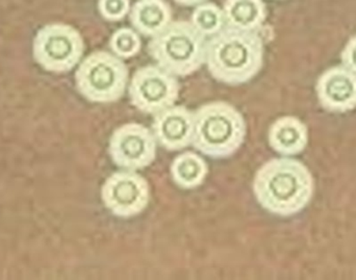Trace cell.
I'll return each instance as SVG.
<instances>
[{
    "mask_svg": "<svg viewBox=\"0 0 356 280\" xmlns=\"http://www.w3.org/2000/svg\"><path fill=\"white\" fill-rule=\"evenodd\" d=\"M253 193L259 206L277 216L301 212L311 200L314 181L309 169L293 158H272L257 170Z\"/></svg>",
    "mask_w": 356,
    "mask_h": 280,
    "instance_id": "6da1fadb",
    "label": "cell"
},
{
    "mask_svg": "<svg viewBox=\"0 0 356 280\" xmlns=\"http://www.w3.org/2000/svg\"><path fill=\"white\" fill-rule=\"evenodd\" d=\"M263 62L264 44L257 31L226 26L207 40L205 64L220 83H248L261 71Z\"/></svg>",
    "mask_w": 356,
    "mask_h": 280,
    "instance_id": "7a4b0ae2",
    "label": "cell"
},
{
    "mask_svg": "<svg viewBox=\"0 0 356 280\" xmlns=\"http://www.w3.org/2000/svg\"><path fill=\"white\" fill-rule=\"evenodd\" d=\"M246 131L244 117L234 106L209 102L194 113L192 146L209 158H228L242 146Z\"/></svg>",
    "mask_w": 356,
    "mask_h": 280,
    "instance_id": "3957f363",
    "label": "cell"
},
{
    "mask_svg": "<svg viewBox=\"0 0 356 280\" xmlns=\"http://www.w3.org/2000/svg\"><path fill=\"white\" fill-rule=\"evenodd\" d=\"M207 38L188 21H172L162 33L152 38L148 52L161 68L175 76L196 72L207 56Z\"/></svg>",
    "mask_w": 356,
    "mask_h": 280,
    "instance_id": "277c9868",
    "label": "cell"
},
{
    "mask_svg": "<svg viewBox=\"0 0 356 280\" xmlns=\"http://www.w3.org/2000/svg\"><path fill=\"white\" fill-rule=\"evenodd\" d=\"M129 68L122 60L108 51H95L81 63L75 75L77 89L96 104L120 99L129 83Z\"/></svg>",
    "mask_w": 356,
    "mask_h": 280,
    "instance_id": "5b68a950",
    "label": "cell"
},
{
    "mask_svg": "<svg viewBox=\"0 0 356 280\" xmlns=\"http://www.w3.org/2000/svg\"><path fill=\"white\" fill-rule=\"evenodd\" d=\"M83 49L81 33L63 23L46 25L38 33L33 44L38 62L54 72L71 70L81 60Z\"/></svg>",
    "mask_w": 356,
    "mask_h": 280,
    "instance_id": "8992f818",
    "label": "cell"
},
{
    "mask_svg": "<svg viewBox=\"0 0 356 280\" xmlns=\"http://www.w3.org/2000/svg\"><path fill=\"white\" fill-rule=\"evenodd\" d=\"M179 90L177 76L160 66L148 65L134 73L129 88V99L140 112L156 115L175 106Z\"/></svg>",
    "mask_w": 356,
    "mask_h": 280,
    "instance_id": "52a82bcc",
    "label": "cell"
},
{
    "mask_svg": "<svg viewBox=\"0 0 356 280\" xmlns=\"http://www.w3.org/2000/svg\"><path fill=\"white\" fill-rule=\"evenodd\" d=\"M156 145L152 131L139 123H127L113 133L108 154L113 163L120 168L142 170L156 160Z\"/></svg>",
    "mask_w": 356,
    "mask_h": 280,
    "instance_id": "ba28073f",
    "label": "cell"
},
{
    "mask_svg": "<svg viewBox=\"0 0 356 280\" xmlns=\"http://www.w3.org/2000/svg\"><path fill=\"white\" fill-rule=\"evenodd\" d=\"M149 198L148 181L136 171L113 173L102 186V202L118 218H133L141 214L147 208Z\"/></svg>",
    "mask_w": 356,
    "mask_h": 280,
    "instance_id": "9c48e42d",
    "label": "cell"
},
{
    "mask_svg": "<svg viewBox=\"0 0 356 280\" xmlns=\"http://www.w3.org/2000/svg\"><path fill=\"white\" fill-rule=\"evenodd\" d=\"M152 131L161 147L179 151L192 145L194 113L182 106H170L154 115Z\"/></svg>",
    "mask_w": 356,
    "mask_h": 280,
    "instance_id": "30bf717a",
    "label": "cell"
},
{
    "mask_svg": "<svg viewBox=\"0 0 356 280\" xmlns=\"http://www.w3.org/2000/svg\"><path fill=\"white\" fill-rule=\"evenodd\" d=\"M318 98L330 112H347L356 108V75L345 67L328 69L317 83Z\"/></svg>",
    "mask_w": 356,
    "mask_h": 280,
    "instance_id": "8fae6325",
    "label": "cell"
},
{
    "mask_svg": "<svg viewBox=\"0 0 356 280\" xmlns=\"http://www.w3.org/2000/svg\"><path fill=\"white\" fill-rule=\"evenodd\" d=\"M131 25L145 37H156L172 22V10L165 0H139L129 13Z\"/></svg>",
    "mask_w": 356,
    "mask_h": 280,
    "instance_id": "7c38bea8",
    "label": "cell"
},
{
    "mask_svg": "<svg viewBox=\"0 0 356 280\" xmlns=\"http://www.w3.org/2000/svg\"><path fill=\"white\" fill-rule=\"evenodd\" d=\"M270 146L282 156L300 154L309 141L307 129L295 117H282L270 126L268 133Z\"/></svg>",
    "mask_w": 356,
    "mask_h": 280,
    "instance_id": "4fadbf2b",
    "label": "cell"
},
{
    "mask_svg": "<svg viewBox=\"0 0 356 280\" xmlns=\"http://www.w3.org/2000/svg\"><path fill=\"white\" fill-rule=\"evenodd\" d=\"M223 14L227 26L257 31L266 19V6L261 0H225Z\"/></svg>",
    "mask_w": 356,
    "mask_h": 280,
    "instance_id": "5bb4252c",
    "label": "cell"
},
{
    "mask_svg": "<svg viewBox=\"0 0 356 280\" xmlns=\"http://www.w3.org/2000/svg\"><path fill=\"white\" fill-rule=\"evenodd\" d=\"M170 173L175 185L181 189L191 190L204 183L209 167L200 156L186 151L175 158L171 164Z\"/></svg>",
    "mask_w": 356,
    "mask_h": 280,
    "instance_id": "9a60e30c",
    "label": "cell"
},
{
    "mask_svg": "<svg viewBox=\"0 0 356 280\" xmlns=\"http://www.w3.org/2000/svg\"><path fill=\"white\" fill-rule=\"evenodd\" d=\"M190 22L205 38L213 37L223 29L225 18L223 10L219 6L211 2H203L195 8Z\"/></svg>",
    "mask_w": 356,
    "mask_h": 280,
    "instance_id": "2e32d148",
    "label": "cell"
},
{
    "mask_svg": "<svg viewBox=\"0 0 356 280\" xmlns=\"http://www.w3.org/2000/svg\"><path fill=\"white\" fill-rule=\"evenodd\" d=\"M110 48L120 58H133L141 49V39L137 31L127 27L118 29L110 40Z\"/></svg>",
    "mask_w": 356,
    "mask_h": 280,
    "instance_id": "e0dca14e",
    "label": "cell"
},
{
    "mask_svg": "<svg viewBox=\"0 0 356 280\" xmlns=\"http://www.w3.org/2000/svg\"><path fill=\"white\" fill-rule=\"evenodd\" d=\"M98 10L106 20L117 22L131 12L129 0H99Z\"/></svg>",
    "mask_w": 356,
    "mask_h": 280,
    "instance_id": "ac0fdd59",
    "label": "cell"
},
{
    "mask_svg": "<svg viewBox=\"0 0 356 280\" xmlns=\"http://www.w3.org/2000/svg\"><path fill=\"white\" fill-rule=\"evenodd\" d=\"M342 60L345 68L356 75V37L353 38L347 44L342 53Z\"/></svg>",
    "mask_w": 356,
    "mask_h": 280,
    "instance_id": "d6986e66",
    "label": "cell"
},
{
    "mask_svg": "<svg viewBox=\"0 0 356 280\" xmlns=\"http://www.w3.org/2000/svg\"><path fill=\"white\" fill-rule=\"evenodd\" d=\"M180 6H198V4L203 3L205 0H175Z\"/></svg>",
    "mask_w": 356,
    "mask_h": 280,
    "instance_id": "ffe728a7",
    "label": "cell"
}]
</instances>
